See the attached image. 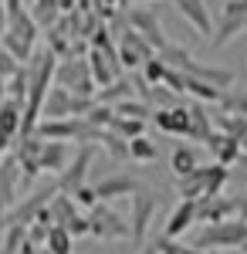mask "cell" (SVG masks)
Segmentation results:
<instances>
[{"label":"cell","mask_w":247,"mask_h":254,"mask_svg":"<svg viewBox=\"0 0 247 254\" xmlns=\"http://www.w3.org/2000/svg\"><path fill=\"white\" fill-rule=\"evenodd\" d=\"M38 20L31 17L27 10H17V14H7V24H3V48L14 55L17 61H31V55L38 51Z\"/></svg>","instance_id":"1"},{"label":"cell","mask_w":247,"mask_h":254,"mask_svg":"<svg viewBox=\"0 0 247 254\" xmlns=\"http://www.w3.org/2000/svg\"><path fill=\"white\" fill-rule=\"evenodd\" d=\"M247 237V220L244 217H230L220 224H200V231L193 234L196 251H220V248H241Z\"/></svg>","instance_id":"2"},{"label":"cell","mask_w":247,"mask_h":254,"mask_svg":"<svg viewBox=\"0 0 247 254\" xmlns=\"http://www.w3.org/2000/svg\"><path fill=\"white\" fill-rule=\"evenodd\" d=\"M55 81L64 85V88H71L75 95H88V98L98 95V81L92 78V68H88V61L81 58V55H64V58H58Z\"/></svg>","instance_id":"3"},{"label":"cell","mask_w":247,"mask_h":254,"mask_svg":"<svg viewBox=\"0 0 247 254\" xmlns=\"http://www.w3.org/2000/svg\"><path fill=\"white\" fill-rule=\"evenodd\" d=\"M247 31V0H227L220 7V17H217V31L210 38V48H227L237 34Z\"/></svg>","instance_id":"4"},{"label":"cell","mask_w":247,"mask_h":254,"mask_svg":"<svg viewBox=\"0 0 247 254\" xmlns=\"http://www.w3.org/2000/svg\"><path fill=\"white\" fill-rule=\"evenodd\" d=\"M152 55H156V48H152L135 27H129V24L119 27V61H122V68L135 71V68H142Z\"/></svg>","instance_id":"5"},{"label":"cell","mask_w":247,"mask_h":254,"mask_svg":"<svg viewBox=\"0 0 247 254\" xmlns=\"http://www.w3.org/2000/svg\"><path fill=\"white\" fill-rule=\"evenodd\" d=\"M58 193V187L51 183V187H44V190H34L31 196H24V200H17L7 214H0V227H10V224H34L38 220V214L51 203V196Z\"/></svg>","instance_id":"6"},{"label":"cell","mask_w":247,"mask_h":254,"mask_svg":"<svg viewBox=\"0 0 247 254\" xmlns=\"http://www.w3.org/2000/svg\"><path fill=\"white\" fill-rule=\"evenodd\" d=\"M159 7H163V3H149V7H129V10H125V24H129V27H135V31L149 41L156 51H159V48L170 41L166 34H163V24H159Z\"/></svg>","instance_id":"7"},{"label":"cell","mask_w":247,"mask_h":254,"mask_svg":"<svg viewBox=\"0 0 247 254\" xmlns=\"http://www.w3.org/2000/svg\"><path fill=\"white\" fill-rule=\"evenodd\" d=\"M88 220H92V237H98V241H129V234H132V224H125L115 210L102 207V200L88 210Z\"/></svg>","instance_id":"8"},{"label":"cell","mask_w":247,"mask_h":254,"mask_svg":"<svg viewBox=\"0 0 247 254\" xmlns=\"http://www.w3.org/2000/svg\"><path fill=\"white\" fill-rule=\"evenodd\" d=\"M92 159H95V142H85L75 156H71V163H68V166H64V170L55 176V187L61 190V193H75L78 187L85 183V176H88Z\"/></svg>","instance_id":"9"},{"label":"cell","mask_w":247,"mask_h":254,"mask_svg":"<svg viewBox=\"0 0 247 254\" xmlns=\"http://www.w3.org/2000/svg\"><path fill=\"white\" fill-rule=\"evenodd\" d=\"M20 163H17V156L10 153V156H3L0 159V214H7L14 203L20 200Z\"/></svg>","instance_id":"10"},{"label":"cell","mask_w":247,"mask_h":254,"mask_svg":"<svg viewBox=\"0 0 247 254\" xmlns=\"http://www.w3.org/2000/svg\"><path fill=\"white\" fill-rule=\"evenodd\" d=\"M237 217V196H200L196 200V224H220Z\"/></svg>","instance_id":"11"},{"label":"cell","mask_w":247,"mask_h":254,"mask_svg":"<svg viewBox=\"0 0 247 254\" xmlns=\"http://www.w3.org/2000/svg\"><path fill=\"white\" fill-rule=\"evenodd\" d=\"M156 193H139L135 190L132 193V234H129V241H132V248H142V241H146V227H149L152 214H156Z\"/></svg>","instance_id":"12"},{"label":"cell","mask_w":247,"mask_h":254,"mask_svg":"<svg viewBox=\"0 0 247 254\" xmlns=\"http://www.w3.org/2000/svg\"><path fill=\"white\" fill-rule=\"evenodd\" d=\"M173 7L196 34H203V38L213 34V14H210L207 0H173Z\"/></svg>","instance_id":"13"},{"label":"cell","mask_w":247,"mask_h":254,"mask_svg":"<svg viewBox=\"0 0 247 254\" xmlns=\"http://www.w3.org/2000/svg\"><path fill=\"white\" fill-rule=\"evenodd\" d=\"M152 122L170 132V136H183L190 139V105H170V109H156L152 112Z\"/></svg>","instance_id":"14"},{"label":"cell","mask_w":247,"mask_h":254,"mask_svg":"<svg viewBox=\"0 0 247 254\" xmlns=\"http://www.w3.org/2000/svg\"><path fill=\"white\" fill-rule=\"evenodd\" d=\"M20 122H24V102L7 95L0 102V142L3 146H14V139L20 136Z\"/></svg>","instance_id":"15"},{"label":"cell","mask_w":247,"mask_h":254,"mask_svg":"<svg viewBox=\"0 0 247 254\" xmlns=\"http://www.w3.org/2000/svg\"><path fill=\"white\" fill-rule=\"evenodd\" d=\"M213 170H217V159H213L210 166H196V170H190V173L176 176L180 196H183V200H200V196L207 193V183H210V176H213Z\"/></svg>","instance_id":"16"},{"label":"cell","mask_w":247,"mask_h":254,"mask_svg":"<svg viewBox=\"0 0 247 254\" xmlns=\"http://www.w3.org/2000/svg\"><path fill=\"white\" fill-rule=\"evenodd\" d=\"M34 132L41 139H64V142H75L81 136V119L68 116V119H38Z\"/></svg>","instance_id":"17"},{"label":"cell","mask_w":247,"mask_h":254,"mask_svg":"<svg viewBox=\"0 0 247 254\" xmlns=\"http://www.w3.org/2000/svg\"><path fill=\"white\" fill-rule=\"evenodd\" d=\"M88 68H92V78L98 81V88H105V85H112V81L119 78L122 61H119V55H109V51H102V48H92V51H88Z\"/></svg>","instance_id":"18"},{"label":"cell","mask_w":247,"mask_h":254,"mask_svg":"<svg viewBox=\"0 0 247 254\" xmlns=\"http://www.w3.org/2000/svg\"><path fill=\"white\" fill-rule=\"evenodd\" d=\"M71 146L64 142V139H44V146H41V170L44 173H61L68 163H71Z\"/></svg>","instance_id":"19"},{"label":"cell","mask_w":247,"mask_h":254,"mask_svg":"<svg viewBox=\"0 0 247 254\" xmlns=\"http://www.w3.org/2000/svg\"><path fill=\"white\" fill-rule=\"evenodd\" d=\"M203 146H207L210 153H213V159H217V163H224V166H237V159L244 156V146H241L234 136L220 132V129H217V132H213Z\"/></svg>","instance_id":"20"},{"label":"cell","mask_w":247,"mask_h":254,"mask_svg":"<svg viewBox=\"0 0 247 254\" xmlns=\"http://www.w3.org/2000/svg\"><path fill=\"white\" fill-rule=\"evenodd\" d=\"M71 88H64V85H51L48 88V95H44V105H41V119H68L71 116Z\"/></svg>","instance_id":"21"},{"label":"cell","mask_w":247,"mask_h":254,"mask_svg":"<svg viewBox=\"0 0 247 254\" xmlns=\"http://www.w3.org/2000/svg\"><path fill=\"white\" fill-rule=\"evenodd\" d=\"M139 190V183H135L129 173H112L105 176V180H98L95 183V193L98 200H115V196H132Z\"/></svg>","instance_id":"22"},{"label":"cell","mask_w":247,"mask_h":254,"mask_svg":"<svg viewBox=\"0 0 247 254\" xmlns=\"http://www.w3.org/2000/svg\"><path fill=\"white\" fill-rule=\"evenodd\" d=\"M193 224H196V200H180L176 210L170 214V220H166V231H163V234L166 237H183Z\"/></svg>","instance_id":"23"},{"label":"cell","mask_w":247,"mask_h":254,"mask_svg":"<svg viewBox=\"0 0 247 254\" xmlns=\"http://www.w3.org/2000/svg\"><path fill=\"white\" fill-rule=\"evenodd\" d=\"M217 132L213 126V116H207V102H190V139L193 142H207L210 136Z\"/></svg>","instance_id":"24"},{"label":"cell","mask_w":247,"mask_h":254,"mask_svg":"<svg viewBox=\"0 0 247 254\" xmlns=\"http://www.w3.org/2000/svg\"><path fill=\"white\" fill-rule=\"evenodd\" d=\"M48 214H51L55 224H68L75 214H81V207L75 203V196H71V193H61V190H58V193L51 196V203H48Z\"/></svg>","instance_id":"25"},{"label":"cell","mask_w":247,"mask_h":254,"mask_svg":"<svg viewBox=\"0 0 247 254\" xmlns=\"http://www.w3.org/2000/svg\"><path fill=\"white\" fill-rule=\"evenodd\" d=\"M135 95V85L125 78H115L112 85H105V88H98L95 102H105V105H119V102H125V98Z\"/></svg>","instance_id":"26"},{"label":"cell","mask_w":247,"mask_h":254,"mask_svg":"<svg viewBox=\"0 0 247 254\" xmlns=\"http://www.w3.org/2000/svg\"><path fill=\"white\" fill-rule=\"evenodd\" d=\"M186 95H193L196 102H207V105H217L220 95H224V88H217V85H210V81H203V78L186 75Z\"/></svg>","instance_id":"27"},{"label":"cell","mask_w":247,"mask_h":254,"mask_svg":"<svg viewBox=\"0 0 247 254\" xmlns=\"http://www.w3.org/2000/svg\"><path fill=\"white\" fill-rule=\"evenodd\" d=\"M51 254H75V234L64 227V224H55L51 234H48V244H44Z\"/></svg>","instance_id":"28"},{"label":"cell","mask_w":247,"mask_h":254,"mask_svg":"<svg viewBox=\"0 0 247 254\" xmlns=\"http://www.w3.org/2000/svg\"><path fill=\"white\" fill-rule=\"evenodd\" d=\"M156 156H159V146L152 139H146V136L129 139V159H135V163H156Z\"/></svg>","instance_id":"29"},{"label":"cell","mask_w":247,"mask_h":254,"mask_svg":"<svg viewBox=\"0 0 247 254\" xmlns=\"http://www.w3.org/2000/svg\"><path fill=\"white\" fill-rule=\"evenodd\" d=\"M109 129L119 132L122 139H135V136H142L146 119H132V116H119V112H115V119H112V126H109Z\"/></svg>","instance_id":"30"},{"label":"cell","mask_w":247,"mask_h":254,"mask_svg":"<svg viewBox=\"0 0 247 254\" xmlns=\"http://www.w3.org/2000/svg\"><path fill=\"white\" fill-rule=\"evenodd\" d=\"M170 166H173L176 176H183V173H190V170H196L200 163H196V153H193L190 146H176L173 156H170Z\"/></svg>","instance_id":"31"},{"label":"cell","mask_w":247,"mask_h":254,"mask_svg":"<svg viewBox=\"0 0 247 254\" xmlns=\"http://www.w3.org/2000/svg\"><path fill=\"white\" fill-rule=\"evenodd\" d=\"M24 244H27V227H24V224H10V227H3V251H0V254H20Z\"/></svg>","instance_id":"32"},{"label":"cell","mask_w":247,"mask_h":254,"mask_svg":"<svg viewBox=\"0 0 247 254\" xmlns=\"http://www.w3.org/2000/svg\"><path fill=\"white\" fill-rule=\"evenodd\" d=\"M7 95L17 98V102H27V64H20L17 71L7 78Z\"/></svg>","instance_id":"33"},{"label":"cell","mask_w":247,"mask_h":254,"mask_svg":"<svg viewBox=\"0 0 247 254\" xmlns=\"http://www.w3.org/2000/svg\"><path fill=\"white\" fill-rule=\"evenodd\" d=\"M115 112L119 116H132V119H149L152 116V105L142 98V102H135V98H125V102H119L115 105Z\"/></svg>","instance_id":"34"},{"label":"cell","mask_w":247,"mask_h":254,"mask_svg":"<svg viewBox=\"0 0 247 254\" xmlns=\"http://www.w3.org/2000/svg\"><path fill=\"white\" fill-rule=\"evenodd\" d=\"M217 105L224 112H234V116H247V95H241V92H224Z\"/></svg>","instance_id":"35"},{"label":"cell","mask_w":247,"mask_h":254,"mask_svg":"<svg viewBox=\"0 0 247 254\" xmlns=\"http://www.w3.org/2000/svg\"><path fill=\"white\" fill-rule=\"evenodd\" d=\"M156 248H159V254H200L193 244H180L176 237H166V234L156 241Z\"/></svg>","instance_id":"36"},{"label":"cell","mask_w":247,"mask_h":254,"mask_svg":"<svg viewBox=\"0 0 247 254\" xmlns=\"http://www.w3.org/2000/svg\"><path fill=\"white\" fill-rule=\"evenodd\" d=\"M163 85H166V88H173V92H186V75H183L180 68H173V64H166V75H163Z\"/></svg>","instance_id":"37"},{"label":"cell","mask_w":247,"mask_h":254,"mask_svg":"<svg viewBox=\"0 0 247 254\" xmlns=\"http://www.w3.org/2000/svg\"><path fill=\"white\" fill-rule=\"evenodd\" d=\"M71 196H75V203L81 207V210H92V207L98 203V193H95V187H85V183H81V187H78V190H75Z\"/></svg>","instance_id":"38"},{"label":"cell","mask_w":247,"mask_h":254,"mask_svg":"<svg viewBox=\"0 0 247 254\" xmlns=\"http://www.w3.org/2000/svg\"><path fill=\"white\" fill-rule=\"evenodd\" d=\"M20 64H24V61H17L14 55H10V51H7V48H0V78H3V81L10 78V75L17 71Z\"/></svg>","instance_id":"39"},{"label":"cell","mask_w":247,"mask_h":254,"mask_svg":"<svg viewBox=\"0 0 247 254\" xmlns=\"http://www.w3.org/2000/svg\"><path fill=\"white\" fill-rule=\"evenodd\" d=\"M64 227H68V231H71L75 237H85V234H92V220H88L85 214H75L71 220H68V224H64Z\"/></svg>","instance_id":"40"},{"label":"cell","mask_w":247,"mask_h":254,"mask_svg":"<svg viewBox=\"0 0 247 254\" xmlns=\"http://www.w3.org/2000/svg\"><path fill=\"white\" fill-rule=\"evenodd\" d=\"M237 217H244V220H247V196L244 193L237 196Z\"/></svg>","instance_id":"41"},{"label":"cell","mask_w":247,"mask_h":254,"mask_svg":"<svg viewBox=\"0 0 247 254\" xmlns=\"http://www.w3.org/2000/svg\"><path fill=\"white\" fill-rule=\"evenodd\" d=\"M7 24V0H0V27Z\"/></svg>","instance_id":"42"},{"label":"cell","mask_w":247,"mask_h":254,"mask_svg":"<svg viewBox=\"0 0 247 254\" xmlns=\"http://www.w3.org/2000/svg\"><path fill=\"white\" fill-rule=\"evenodd\" d=\"M139 254H159V248L152 244V248H142V251H139Z\"/></svg>","instance_id":"43"},{"label":"cell","mask_w":247,"mask_h":254,"mask_svg":"<svg viewBox=\"0 0 247 254\" xmlns=\"http://www.w3.org/2000/svg\"><path fill=\"white\" fill-rule=\"evenodd\" d=\"M237 166H244V170H247V153H244L241 159H237Z\"/></svg>","instance_id":"44"},{"label":"cell","mask_w":247,"mask_h":254,"mask_svg":"<svg viewBox=\"0 0 247 254\" xmlns=\"http://www.w3.org/2000/svg\"><path fill=\"white\" fill-rule=\"evenodd\" d=\"M129 3H132V0H119V7H122V10H129Z\"/></svg>","instance_id":"45"},{"label":"cell","mask_w":247,"mask_h":254,"mask_svg":"<svg viewBox=\"0 0 247 254\" xmlns=\"http://www.w3.org/2000/svg\"><path fill=\"white\" fill-rule=\"evenodd\" d=\"M3 156H7V146H3V142H0V159H3Z\"/></svg>","instance_id":"46"},{"label":"cell","mask_w":247,"mask_h":254,"mask_svg":"<svg viewBox=\"0 0 247 254\" xmlns=\"http://www.w3.org/2000/svg\"><path fill=\"white\" fill-rule=\"evenodd\" d=\"M241 251H244V254H247V237H244V244H241Z\"/></svg>","instance_id":"47"},{"label":"cell","mask_w":247,"mask_h":254,"mask_svg":"<svg viewBox=\"0 0 247 254\" xmlns=\"http://www.w3.org/2000/svg\"><path fill=\"white\" fill-rule=\"evenodd\" d=\"M0 48H3V27H0Z\"/></svg>","instance_id":"48"},{"label":"cell","mask_w":247,"mask_h":254,"mask_svg":"<svg viewBox=\"0 0 247 254\" xmlns=\"http://www.w3.org/2000/svg\"><path fill=\"white\" fill-rule=\"evenodd\" d=\"M200 254H217V251H200Z\"/></svg>","instance_id":"49"}]
</instances>
